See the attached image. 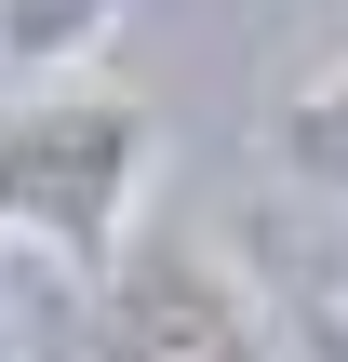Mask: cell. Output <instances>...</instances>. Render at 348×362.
<instances>
[{
  "instance_id": "6da1fadb",
  "label": "cell",
  "mask_w": 348,
  "mask_h": 362,
  "mask_svg": "<svg viewBox=\"0 0 348 362\" xmlns=\"http://www.w3.org/2000/svg\"><path fill=\"white\" fill-rule=\"evenodd\" d=\"M148 161H161V107H148L134 81L67 67V81H27V94H13L0 188H13V228H27L54 269H80V282L121 269L134 202H148Z\"/></svg>"
},
{
  "instance_id": "7a4b0ae2",
  "label": "cell",
  "mask_w": 348,
  "mask_h": 362,
  "mask_svg": "<svg viewBox=\"0 0 348 362\" xmlns=\"http://www.w3.org/2000/svg\"><path fill=\"white\" fill-rule=\"evenodd\" d=\"M94 362H255V309L201 255H121L94 282Z\"/></svg>"
},
{
  "instance_id": "3957f363",
  "label": "cell",
  "mask_w": 348,
  "mask_h": 362,
  "mask_svg": "<svg viewBox=\"0 0 348 362\" xmlns=\"http://www.w3.org/2000/svg\"><path fill=\"white\" fill-rule=\"evenodd\" d=\"M107 13H121V0H0V54H13V94H27V81H67V67H94Z\"/></svg>"
},
{
  "instance_id": "277c9868",
  "label": "cell",
  "mask_w": 348,
  "mask_h": 362,
  "mask_svg": "<svg viewBox=\"0 0 348 362\" xmlns=\"http://www.w3.org/2000/svg\"><path fill=\"white\" fill-rule=\"evenodd\" d=\"M282 175H308V188H335V202H348V67H335V81H308V94L282 107Z\"/></svg>"
},
{
  "instance_id": "5b68a950",
  "label": "cell",
  "mask_w": 348,
  "mask_h": 362,
  "mask_svg": "<svg viewBox=\"0 0 348 362\" xmlns=\"http://www.w3.org/2000/svg\"><path fill=\"white\" fill-rule=\"evenodd\" d=\"M295 362H348V309H335V296H322V309L295 322Z\"/></svg>"
},
{
  "instance_id": "8992f818",
  "label": "cell",
  "mask_w": 348,
  "mask_h": 362,
  "mask_svg": "<svg viewBox=\"0 0 348 362\" xmlns=\"http://www.w3.org/2000/svg\"><path fill=\"white\" fill-rule=\"evenodd\" d=\"M335 309H348V255H335Z\"/></svg>"
}]
</instances>
